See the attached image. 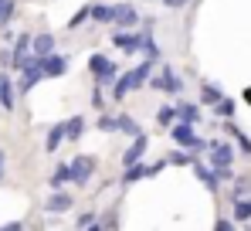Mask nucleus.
Segmentation results:
<instances>
[{"instance_id":"f257e3e1","label":"nucleus","mask_w":251,"mask_h":231,"mask_svg":"<svg viewBox=\"0 0 251 231\" xmlns=\"http://www.w3.org/2000/svg\"><path fill=\"white\" fill-rule=\"evenodd\" d=\"M146 75H150V61H143V65H136L132 72H126V75L116 78V85H112V95H116V99H126L132 88H139V85L146 82Z\"/></svg>"},{"instance_id":"f03ea898","label":"nucleus","mask_w":251,"mask_h":231,"mask_svg":"<svg viewBox=\"0 0 251 231\" xmlns=\"http://www.w3.org/2000/svg\"><path fill=\"white\" fill-rule=\"evenodd\" d=\"M88 72L95 75V82H99V85H116V78H119L116 61H109L105 55H92V58H88Z\"/></svg>"},{"instance_id":"7ed1b4c3","label":"nucleus","mask_w":251,"mask_h":231,"mask_svg":"<svg viewBox=\"0 0 251 231\" xmlns=\"http://www.w3.org/2000/svg\"><path fill=\"white\" fill-rule=\"evenodd\" d=\"M170 136H173V140H176L180 146H190V150H204V140H201V136L194 133V122H183V119H180V122H176V126L170 129Z\"/></svg>"},{"instance_id":"20e7f679","label":"nucleus","mask_w":251,"mask_h":231,"mask_svg":"<svg viewBox=\"0 0 251 231\" xmlns=\"http://www.w3.org/2000/svg\"><path fill=\"white\" fill-rule=\"evenodd\" d=\"M41 78H48V75H44V68H41V58L34 55V58H31L24 68H21V92H31V88H34Z\"/></svg>"},{"instance_id":"39448f33","label":"nucleus","mask_w":251,"mask_h":231,"mask_svg":"<svg viewBox=\"0 0 251 231\" xmlns=\"http://www.w3.org/2000/svg\"><path fill=\"white\" fill-rule=\"evenodd\" d=\"M95 173V156H75L72 163V184H88V177Z\"/></svg>"},{"instance_id":"423d86ee","label":"nucleus","mask_w":251,"mask_h":231,"mask_svg":"<svg viewBox=\"0 0 251 231\" xmlns=\"http://www.w3.org/2000/svg\"><path fill=\"white\" fill-rule=\"evenodd\" d=\"M136 21H139V14H136L132 3H112V24H119V28H132Z\"/></svg>"},{"instance_id":"0eeeda50","label":"nucleus","mask_w":251,"mask_h":231,"mask_svg":"<svg viewBox=\"0 0 251 231\" xmlns=\"http://www.w3.org/2000/svg\"><path fill=\"white\" fill-rule=\"evenodd\" d=\"M41 68H44V75L48 78H61L65 72H68V58H61V55H44L41 58Z\"/></svg>"},{"instance_id":"6e6552de","label":"nucleus","mask_w":251,"mask_h":231,"mask_svg":"<svg viewBox=\"0 0 251 231\" xmlns=\"http://www.w3.org/2000/svg\"><path fill=\"white\" fill-rule=\"evenodd\" d=\"M146 146H150V140H146V136H143V133H139V136H136V140H132V146H129V150H126L123 163H126V167H132V163H143V153H146Z\"/></svg>"},{"instance_id":"1a4fd4ad","label":"nucleus","mask_w":251,"mask_h":231,"mask_svg":"<svg viewBox=\"0 0 251 231\" xmlns=\"http://www.w3.org/2000/svg\"><path fill=\"white\" fill-rule=\"evenodd\" d=\"M231 160H234V150H231V143H214V156H210L214 170H217V167H231Z\"/></svg>"},{"instance_id":"9d476101","label":"nucleus","mask_w":251,"mask_h":231,"mask_svg":"<svg viewBox=\"0 0 251 231\" xmlns=\"http://www.w3.org/2000/svg\"><path fill=\"white\" fill-rule=\"evenodd\" d=\"M68 207H72V197H68V194H61V191H54V194H51V201L44 204V211H48V214H65Z\"/></svg>"},{"instance_id":"9b49d317","label":"nucleus","mask_w":251,"mask_h":231,"mask_svg":"<svg viewBox=\"0 0 251 231\" xmlns=\"http://www.w3.org/2000/svg\"><path fill=\"white\" fill-rule=\"evenodd\" d=\"M0 106H3L7 113L14 109V82H10L7 72H0Z\"/></svg>"},{"instance_id":"f8f14e48","label":"nucleus","mask_w":251,"mask_h":231,"mask_svg":"<svg viewBox=\"0 0 251 231\" xmlns=\"http://www.w3.org/2000/svg\"><path fill=\"white\" fill-rule=\"evenodd\" d=\"M68 140V133H65V122H58V126H51V133H48V140H44V150L48 153H54L61 143Z\"/></svg>"},{"instance_id":"ddd939ff","label":"nucleus","mask_w":251,"mask_h":231,"mask_svg":"<svg viewBox=\"0 0 251 231\" xmlns=\"http://www.w3.org/2000/svg\"><path fill=\"white\" fill-rule=\"evenodd\" d=\"M112 44H116V48H123L126 55H132V51H139V48H143V38H139V34H116Z\"/></svg>"},{"instance_id":"4468645a","label":"nucleus","mask_w":251,"mask_h":231,"mask_svg":"<svg viewBox=\"0 0 251 231\" xmlns=\"http://www.w3.org/2000/svg\"><path fill=\"white\" fill-rule=\"evenodd\" d=\"M51 51H54V34H48V31L38 34V38H34V55L44 58V55H51Z\"/></svg>"},{"instance_id":"2eb2a0df","label":"nucleus","mask_w":251,"mask_h":231,"mask_svg":"<svg viewBox=\"0 0 251 231\" xmlns=\"http://www.w3.org/2000/svg\"><path fill=\"white\" fill-rule=\"evenodd\" d=\"M153 85H156V88H163V92H180V78L173 75V72H163V75L156 78V82H153Z\"/></svg>"},{"instance_id":"dca6fc26","label":"nucleus","mask_w":251,"mask_h":231,"mask_svg":"<svg viewBox=\"0 0 251 231\" xmlns=\"http://www.w3.org/2000/svg\"><path fill=\"white\" fill-rule=\"evenodd\" d=\"M68 180H72V167H68V163H61V167L51 173V187H54V191H61Z\"/></svg>"},{"instance_id":"f3484780","label":"nucleus","mask_w":251,"mask_h":231,"mask_svg":"<svg viewBox=\"0 0 251 231\" xmlns=\"http://www.w3.org/2000/svg\"><path fill=\"white\" fill-rule=\"evenodd\" d=\"M194 170L201 173V180L207 184V191H217V180H221V177H217L214 170H207V167H204V163H197V160H194Z\"/></svg>"},{"instance_id":"a211bd4d","label":"nucleus","mask_w":251,"mask_h":231,"mask_svg":"<svg viewBox=\"0 0 251 231\" xmlns=\"http://www.w3.org/2000/svg\"><path fill=\"white\" fill-rule=\"evenodd\" d=\"M65 133H68V140H78V136L85 133V119L82 116H72V119L65 122Z\"/></svg>"},{"instance_id":"6ab92c4d","label":"nucleus","mask_w":251,"mask_h":231,"mask_svg":"<svg viewBox=\"0 0 251 231\" xmlns=\"http://www.w3.org/2000/svg\"><path fill=\"white\" fill-rule=\"evenodd\" d=\"M92 21H99V24H112V7H109V3H95V7H92Z\"/></svg>"},{"instance_id":"aec40b11","label":"nucleus","mask_w":251,"mask_h":231,"mask_svg":"<svg viewBox=\"0 0 251 231\" xmlns=\"http://www.w3.org/2000/svg\"><path fill=\"white\" fill-rule=\"evenodd\" d=\"M176 116H180L183 122H197V119H201V109L190 106V102H180V106H176Z\"/></svg>"},{"instance_id":"412c9836","label":"nucleus","mask_w":251,"mask_h":231,"mask_svg":"<svg viewBox=\"0 0 251 231\" xmlns=\"http://www.w3.org/2000/svg\"><path fill=\"white\" fill-rule=\"evenodd\" d=\"M146 173H150V170H146V167H143V163H132V167H126V184H136V180H143V177H146Z\"/></svg>"},{"instance_id":"4be33fe9","label":"nucleus","mask_w":251,"mask_h":231,"mask_svg":"<svg viewBox=\"0 0 251 231\" xmlns=\"http://www.w3.org/2000/svg\"><path fill=\"white\" fill-rule=\"evenodd\" d=\"M248 218H251V201L241 197V201L234 204V221H248Z\"/></svg>"},{"instance_id":"5701e85b","label":"nucleus","mask_w":251,"mask_h":231,"mask_svg":"<svg viewBox=\"0 0 251 231\" xmlns=\"http://www.w3.org/2000/svg\"><path fill=\"white\" fill-rule=\"evenodd\" d=\"M85 21H92V7H88V3H85V7L75 14V17H72V21H68V28H82Z\"/></svg>"},{"instance_id":"b1692460","label":"nucleus","mask_w":251,"mask_h":231,"mask_svg":"<svg viewBox=\"0 0 251 231\" xmlns=\"http://www.w3.org/2000/svg\"><path fill=\"white\" fill-rule=\"evenodd\" d=\"M99 129H102V133L119 129V116H102V119H99Z\"/></svg>"},{"instance_id":"393cba45","label":"nucleus","mask_w":251,"mask_h":231,"mask_svg":"<svg viewBox=\"0 0 251 231\" xmlns=\"http://www.w3.org/2000/svg\"><path fill=\"white\" fill-rule=\"evenodd\" d=\"M14 17V0H0V28Z\"/></svg>"},{"instance_id":"a878e982","label":"nucleus","mask_w":251,"mask_h":231,"mask_svg":"<svg viewBox=\"0 0 251 231\" xmlns=\"http://www.w3.org/2000/svg\"><path fill=\"white\" fill-rule=\"evenodd\" d=\"M173 119H176V109H167V106H163V109L156 113V122H160V126H173Z\"/></svg>"},{"instance_id":"bb28decb","label":"nucleus","mask_w":251,"mask_h":231,"mask_svg":"<svg viewBox=\"0 0 251 231\" xmlns=\"http://www.w3.org/2000/svg\"><path fill=\"white\" fill-rule=\"evenodd\" d=\"M119 129H123V133H129V136H139V126H136L129 116H119Z\"/></svg>"},{"instance_id":"cd10ccee","label":"nucleus","mask_w":251,"mask_h":231,"mask_svg":"<svg viewBox=\"0 0 251 231\" xmlns=\"http://www.w3.org/2000/svg\"><path fill=\"white\" fill-rule=\"evenodd\" d=\"M201 95H204V102H214V106H217V102L224 99V95H221V92H217L214 85H204V92H201Z\"/></svg>"},{"instance_id":"c85d7f7f","label":"nucleus","mask_w":251,"mask_h":231,"mask_svg":"<svg viewBox=\"0 0 251 231\" xmlns=\"http://www.w3.org/2000/svg\"><path fill=\"white\" fill-rule=\"evenodd\" d=\"M227 129H231V133H234V136H238V146H241V150H245V153L251 156V140H248V136H245V133H241V129H234V126H227Z\"/></svg>"},{"instance_id":"c756f323","label":"nucleus","mask_w":251,"mask_h":231,"mask_svg":"<svg viewBox=\"0 0 251 231\" xmlns=\"http://www.w3.org/2000/svg\"><path fill=\"white\" fill-rule=\"evenodd\" d=\"M139 51H146V58H156V55H160V48H156L153 38H143V48H139Z\"/></svg>"},{"instance_id":"7c9ffc66","label":"nucleus","mask_w":251,"mask_h":231,"mask_svg":"<svg viewBox=\"0 0 251 231\" xmlns=\"http://www.w3.org/2000/svg\"><path fill=\"white\" fill-rule=\"evenodd\" d=\"M217 116H234V102L231 99H221L217 102Z\"/></svg>"},{"instance_id":"2f4dec72","label":"nucleus","mask_w":251,"mask_h":231,"mask_svg":"<svg viewBox=\"0 0 251 231\" xmlns=\"http://www.w3.org/2000/svg\"><path fill=\"white\" fill-rule=\"evenodd\" d=\"M245 194H251V180H238V184H234V197L241 201Z\"/></svg>"},{"instance_id":"473e14b6","label":"nucleus","mask_w":251,"mask_h":231,"mask_svg":"<svg viewBox=\"0 0 251 231\" xmlns=\"http://www.w3.org/2000/svg\"><path fill=\"white\" fill-rule=\"evenodd\" d=\"M92 106H95V109H102V106H105V99H102V85L92 92Z\"/></svg>"},{"instance_id":"72a5a7b5","label":"nucleus","mask_w":251,"mask_h":231,"mask_svg":"<svg viewBox=\"0 0 251 231\" xmlns=\"http://www.w3.org/2000/svg\"><path fill=\"white\" fill-rule=\"evenodd\" d=\"M92 225H95V214H82L78 218V228H92Z\"/></svg>"},{"instance_id":"f704fd0d","label":"nucleus","mask_w":251,"mask_h":231,"mask_svg":"<svg viewBox=\"0 0 251 231\" xmlns=\"http://www.w3.org/2000/svg\"><path fill=\"white\" fill-rule=\"evenodd\" d=\"M170 163H190V156L187 153H170Z\"/></svg>"},{"instance_id":"c9c22d12","label":"nucleus","mask_w":251,"mask_h":231,"mask_svg":"<svg viewBox=\"0 0 251 231\" xmlns=\"http://www.w3.org/2000/svg\"><path fill=\"white\" fill-rule=\"evenodd\" d=\"M163 3H167V7H183L187 0H163Z\"/></svg>"},{"instance_id":"e433bc0d","label":"nucleus","mask_w":251,"mask_h":231,"mask_svg":"<svg viewBox=\"0 0 251 231\" xmlns=\"http://www.w3.org/2000/svg\"><path fill=\"white\" fill-rule=\"evenodd\" d=\"M0 180H3V150H0Z\"/></svg>"},{"instance_id":"4c0bfd02","label":"nucleus","mask_w":251,"mask_h":231,"mask_svg":"<svg viewBox=\"0 0 251 231\" xmlns=\"http://www.w3.org/2000/svg\"><path fill=\"white\" fill-rule=\"evenodd\" d=\"M245 102H248V106H251V88H245Z\"/></svg>"}]
</instances>
